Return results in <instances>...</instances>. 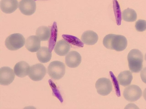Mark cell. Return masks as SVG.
<instances>
[{
	"label": "cell",
	"instance_id": "1",
	"mask_svg": "<svg viewBox=\"0 0 146 109\" xmlns=\"http://www.w3.org/2000/svg\"><path fill=\"white\" fill-rule=\"evenodd\" d=\"M103 43L106 48L118 51L125 49L127 44V39L125 36L113 34L106 35L103 39Z\"/></svg>",
	"mask_w": 146,
	"mask_h": 109
},
{
	"label": "cell",
	"instance_id": "2",
	"mask_svg": "<svg viewBox=\"0 0 146 109\" xmlns=\"http://www.w3.org/2000/svg\"><path fill=\"white\" fill-rule=\"evenodd\" d=\"M127 59L129 70L133 72L138 73L143 67V55L141 52L137 49L131 50L128 54Z\"/></svg>",
	"mask_w": 146,
	"mask_h": 109
},
{
	"label": "cell",
	"instance_id": "3",
	"mask_svg": "<svg viewBox=\"0 0 146 109\" xmlns=\"http://www.w3.org/2000/svg\"><path fill=\"white\" fill-rule=\"evenodd\" d=\"M25 43L24 36L19 33L12 34L8 36L5 41L7 48L11 51H16L22 47Z\"/></svg>",
	"mask_w": 146,
	"mask_h": 109
},
{
	"label": "cell",
	"instance_id": "4",
	"mask_svg": "<svg viewBox=\"0 0 146 109\" xmlns=\"http://www.w3.org/2000/svg\"><path fill=\"white\" fill-rule=\"evenodd\" d=\"M65 66L64 64L60 61H54L51 62L47 69V72L52 78L58 80L64 76Z\"/></svg>",
	"mask_w": 146,
	"mask_h": 109
},
{
	"label": "cell",
	"instance_id": "5",
	"mask_svg": "<svg viewBox=\"0 0 146 109\" xmlns=\"http://www.w3.org/2000/svg\"><path fill=\"white\" fill-rule=\"evenodd\" d=\"M141 89L138 86L131 85L126 87L123 92V96L127 101H135L139 99L142 96Z\"/></svg>",
	"mask_w": 146,
	"mask_h": 109
},
{
	"label": "cell",
	"instance_id": "6",
	"mask_svg": "<svg viewBox=\"0 0 146 109\" xmlns=\"http://www.w3.org/2000/svg\"><path fill=\"white\" fill-rule=\"evenodd\" d=\"M46 74V69L41 63L33 65L30 67L28 76L32 80L38 81L42 80Z\"/></svg>",
	"mask_w": 146,
	"mask_h": 109
},
{
	"label": "cell",
	"instance_id": "7",
	"mask_svg": "<svg viewBox=\"0 0 146 109\" xmlns=\"http://www.w3.org/2000/svg\"><path fill=\"white\" fill-rule=\"evenodd\" d=\"M95 87L97 93L102 96L108 95L112 89L111 81L109 79L105 77L99 79L96 83Z\"/></svg>",
	"mask_w": 146,
	"mask_h": 109
},
{
	"label": "cell",
	"instance_id": "8",
	"mask_svg": "<svg viewBox=\"0 0 146 109\" xmlns=\"http://www.w3.org/2000/svg\"><path fill=\"white\" fill-rule=\"evenodd\" d=\"M12 69L9 67L4 66L0 69V84L8 85L14 80L15 75Z\"/></svg>",
	"mask_w": 146,
	"mask_h": 109
},
{
	"label": "cell",
	"instance_id": "9",
	"mask_svg": "<svg viewBox=\"0 0 146 109\" xmlns=\"http://www.w3.org/2000/svg\"><path fill=\"white\" fill-rule=\"evenodd\" d=\"M36 3L34 0H21L19 3V9L23 14L31 15L35 12Z\"/></svg>",
	"mask_w": 146,
	"mask_h": 109
},
{
	"label": "cell",
	"instance_id": "10",
	"mask_svg": "<svg viewBox=\"0 0 146 109\" xmlns=\"http://www.w3.org/2000/svg\"><path fill=\"white\" fill-rule=\"evenodd\" d=\"M82 58L80 54L77 51H72L66 56L65 62L66 65L71 68L78 67L81 62Z\"/></svg>",
	"mask_w": 146,
	"mask_h": 109
},
{
	"label": "cell",
	"instance_id": "11",
	"mask_svg": "<svg viewBox=\"0 0 146 109\" xmlns=\"http://www.w3.org/2000/svg\"><path fill=\"white\" fill-rule=\"evenodd\" d=\"M40 41L39 37L36 35L31 36L26 39L25 46L29 51L36 52L40 48Z\"/></svg>",
	"mask_w": 146,
	"mask_h": 109
},
{
	"label": "cell",
	"instance_id": "12",
	"mask_svg": "<svg viewBox=\"0 0 146 109\" xmlns=\"http://www.w3.org/2000/svg\"><path fill=\"white\" fill-rule=\"evenodd\" d=\"M30 67L27 62L24 61H21L15 65L14 71L17 76L23 77L28 75Z\"/></svg>",
	"mask_w": 146,
	"mask_h": 109
},
{
	"label": "cell",
	"instance_id": "13",
	"mask_svg": "<svg viewBox=\"0 0 146 109\" xmlns=\"http://www.w3.org/2000/svg\"><path fill=\"white\" fill-rule=\"evenodd\" d=\"M18 3L17 0H1V9L4 12L10 14L15 11L18 8Z\"/></svg>",
	"mask_w": 146,
	"mask_h": 109
},
{
	"label": "cell",
	"instance_id": "14",
	"mask_svg": "<svg viewBox=\"0 0 146 109\" xmlns=\"http://www.w3.org/2000/svg\"><path fill=\"white\" fill-rule=\"evenodd\" d=\"M70 49V44L65 40L62 39L57 42L54 48V51L59 56H64L68 53Z\"/></svg>",
	"mask_w": 146,
	"mask_h": 109
},
{
	"label": "cell",
	"instance_id": "15",
	"mask_svg": "<svg viewBox=\"0 0 146 109\" xmlns=\"http://www.w3.org/2000/svg\"><path fill=\"white\" fill-rule=\"evenodd\" d=\"M98 39L97 34L92 30H87L84 32L81 36L82 41L87 45H94L97 42Z\"/></svg>",
	"mask_w": 146,
	"mask_h": 109
},
{
	"label": "cell",
	"instance_id": "16",
	"mask_svg": "<svg viewBox=\"0 0 146 109\" xmlns=\"http://www.w3.org/2000/svg\"><path fill=\"white\" fill-rule=\"evenodd\" d=\"M51 51L46 47H42L36 53L38 60L42 63H46L51 60L52 57Z\"/></svg>",
	"mask_w": 146,
	"mask_h": 109
},
{
	"label": "cell",
	"instance_id": "17",
	"mask_svg": "<svg viewBox=\"0 0 146 109\" xmlns=\"http://www.w3.org/2000/svg\"><path fill=\"white\" fill-rule=\"evenodd\" d=\"M132 79V74L128 70L121 72L117 77V79L119 84L123 86H126L130 85Z\"/></svg>",
	"mask_w": 146,
	"mask_h": 109
},
{
	"label": "cell",
	"instance_id": "18",
	"mask_svg": "<svg viewBox=\"0 0 146 109\" xmlns=\"http://www.w3.org/2000/svg\"><path fill=\"white\" fill-rule=\"evenodd\" d=\"M36 34L41 41H46L50 38L51 35L50 28L46 26H42L36 30Z\"/></svg>",
	"mask_w": 146,
	"mask_h": 109
},
{
	"label": "cell",
	"instance_id": "19",
	"mask_svg": "<svg viewBox=\"0 0 146 109\" xmlns=\"http://www.w3.org/2000/svg\"><path fill=\"white\" fill-rule=\"evenodd\" d=\"M123 19L125 21L133 22L135 21L137 18V14L133 9L128 8L124 10L122 12Z\"/></svg>",
	"mask_w": 146,
	"mask_h": 109
},
{
	"label": "cell",
	"instance_id": "20",
	"mask_svg": "<svg viewBox=\"0 0 146 109\" xmlns=\"http://www.w3.org/2000/svg\"><path fill=\"white\" fill-rule=\"evenodd\" d=\"M62 37L68 43L72 45L78 47H84V43L77 37L70 35L63 34L62 35Z\"/></svg>",
	"mask_w": 146,
	"mask_h": 109
},
{
	"label": "cell",
	"instance_id": "21",
	"mask_svg": "<svg viewBox=\"0 0 146 109\" xmlns=\"http://www.w3.org/2000/svg\"><path fill=\"white\" fill-rule=\"evenodd\" d=\"M113 5L117 24L118 26L120 25L122 18L121 12L119 5L117 0H113Z\"/></svg>",
	"mask_w": 146,
	"mask_h": 109
},
{
	"label": "cell",
	"instance_id": "22",
	"mask_svg": "<svg viewBox=\"0 0 146 109\" xmlns=\"http://www.w3.org/2000/svg\"><path fill=\"white\" fill-rule=\"evenodd\" d=\"M135 28L139 32L145 31L146 30V21L143 20H139L135 23Z\"/></svg>",
	"mask_w": 146,
	"mask_h": 109
},
{
	"label": "cell",
	"instance_id": "23",
	"mask_svg": "<svg viewBox=\"0 0 146 109\" xmlns=\"http://www.w3.org/2000/svg\"><path fill=\"white\" fill-rule=\"evenodd\" d=\"M140 76L142 81L146 84V67L144 68L141 71Z\"/></svg>",
	"mask_w": 146,
	"mask_h": 109
},
{
	"label": "cell",
	"instance_id": "24",
	"mask_svg": "<svg viewBox=\"0 0 146 109\" xmlns=\"http://www.w3.org/2000/svg\"><path fill=\"white\" fill-rule=\"evenodd\" d=\"M143 96L144 99L146 101V88L145 89L143 92Z\"/></svg>",
	"mask_w": 146,
	"mask_h": 109
},
{
	"label": "cell",
	"instance_id": "25",
	"mask_svg": "<svg viewBox=\"0 0 146 109\" xmlns=\"http://www.w3.org/2000/svg\"><path fill=\"white\" fill-rule=\"evenodd\" d=\"M145 60L146 61V53L145 55Z\"/></svg>",
	"mask_w": 146,
	"mask_h": 109
}]
</instances>
